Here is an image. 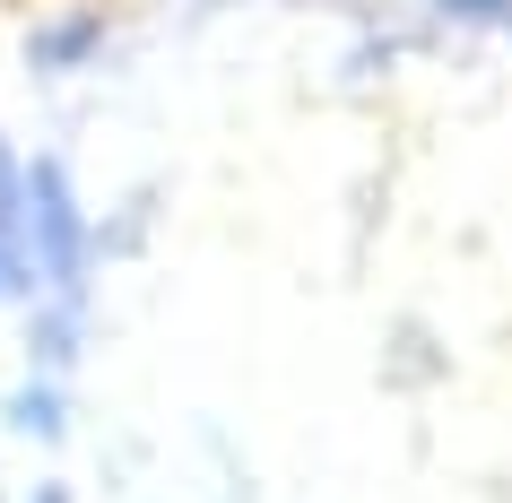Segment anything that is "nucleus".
I'll return each mask as SVG.
<instances>
[{
	"mask_svg": "<svg viewBox=\"0 0 512 503\" xmlns=\"http://www.w3.org/2000/svg\"><path fill=\"white\" fill-rule=\"evenodd\" d=\"M18 425H27V434H61V408L44 391H27V399H18Z\"/></svg>",
	"mask_w": 512,
	"mask_h": 503,
	"instance_id": "20e7f679",
	"label": "nucleus"
},
{
	"mask_svg": "<svg viewBox=\"0 0 512 503\" xmlns=\"http://www.w3.org/2000/svg\"><path fill=\"white\" fill-rule=\"evenodd\" d=\"M452 18H478V27H512V0H443Z\"/></svg>",
	"mask_w": 512,
	"mask_h": 503,
	"instance_id": "39448f33",
	"label": "nucleus"
},
{
	"mask_svg": "<svg viewBox=\"0 0 512 503\" xmlns=\"http://www.w3.org/2000/svg\"><path fill=\"white\" fill-rule=\"evenodd\" d=\"M70 347H79V330H70V313H44V321H35V356H44V365H61Z\"/></svg>",
	"mask_w": 512,
	"mask_h": 503,
	"instance_id": "7ed1b4c3",
	"label": "nucleus"
},
{
	"mask_svg": "<svg viewBox=\"0 0 512 503\" xmlns=\"http://www.w3.org/2000/svg\"><path fill=\"white\" fill-rule=\"evenodd\" d=\"M27 217H35V252H44V269L70 287V278L87 269V226H79V209H70V174H61V165H35V174H27Z\"/></svg>",
	"mask_w": 512,
	"mask_h": 503,
	"instance_id": "f257e3e1",
	"label": "nucleus"
},
{
	"mask_svg": "<svg viewBox=\"0 0 512 503\" xmlns=\"http://www.w3.org/2000/svg\"><path fill=\"white\" fill-rule=\"evenodd\" d=\"M87 53H96V18H70V27L35 35V61H44V70H70V61H87Z\"/></svg>",
	"mask_w": 512,
	"mask_h": 503,
	"instance_id": "f03ea898",
	"label": "nucleus"
}]
</instances>
